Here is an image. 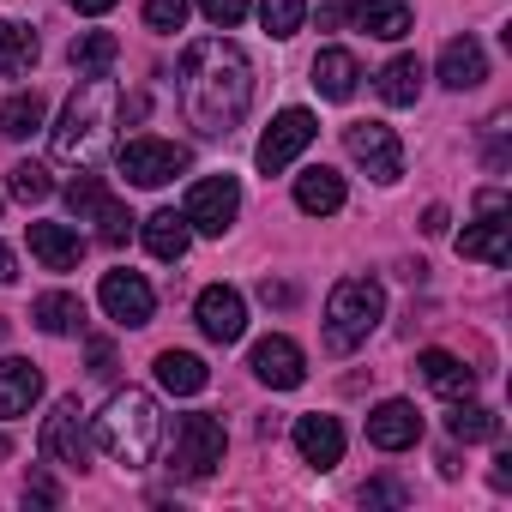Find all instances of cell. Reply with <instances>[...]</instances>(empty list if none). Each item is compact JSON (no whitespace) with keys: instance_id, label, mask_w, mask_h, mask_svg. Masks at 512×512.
<instances>
[{"instance_id":"3","label":"cell","mask_w":512,"mask_h":512,"mask_svg":"<svg viewBox=\"0 0 512 512\" xmlns=\"http://www.w3.org/2000/svg\"><path fill=\"white\" fill-rule=\"evenodd\" d=\"M157 440H163V416H157V404H151L145 392H115V398L103 404V416H97V446H103L115 464L145 470V464L157 458Z\"/></svg>"},{"instance_id":"4","label":"cell","mask_w":512,"mask_h":512,"mask_svg":"<svg viewBox=\"0 0 512 512\" xmlns=\"http://www.w3.org/2000/svg\"><path fill=\"white\" fill-rule=\"evenodd\" d=\"M386 314V290L374 278H344L326 302V350L332 356H350L356 344H368V332L380 326Z\"/></svg>"},{"instance_id":"19","label":"cell","mask_w":512,"mask_h":512,"mask_svg":"<svg viewBox=\"0 0 512 512\" xmlns=\"http://www.w3.org/2000/svg\"><path fill=\"white\" fill-rule=\"evenodd\" d=\"M488 79V55H482V43L476 37H452L446 49H440V85H452V91H476Z\"/></svg>"},{"instance_id":"42","label":"cell","mask_w":512,"mask_h":512,"mask_svg":"<svg viewBox=\"0 0 512 512\" xmlns=\"http://www.w3.org/2000/svg\"><path fill=\"white\" fill-rule=\"evenodd\" d=\"M19 278V260H13V247H0V284H13Z\"/></svg>"},{"instance_id":"5","label":"cell","mask_w":512,"mask_h":512,"mask_svg":"<svg viewBox=\"0 0 512 512\" xmlns=\"http://www.w3.org/2000/svg\"><path fill=\"white\" fill-rule=\"evenodd\" d=\"M223 452H229V434H223L217 416H205V410L181 416V428H175V476L199 482V476H211L223 464Z\"/></svg>"},{"instance_id":"17","label":"cell","mask_w":512,"mask_h":512,"mask_svg":"<svg viewBox=\"0 0 512 512\" xmlns=\"http://www.w3.org/2000/svg\"><path fill=\"white\" fill-rule=\"evenodd\" d=\"M43 392V374L25 356H0V422H19Z\"/></svg>"},{"instance_id":"20","label":"cell","mask_w":512,"mask_h":512,"mask_svg":"<svg viewBox=\"0 0 512 512\" xmlns=\"http://www.w3.org/2000/svg\"><path fill=\"white\" fill-rule=\"evenodd\" d=\"M356 79H362V67H356L350 49H320L314 55V91L326 103H350L356 97Z\"/></svg>"},{"instance_id":"2","label":"cell","mask_w":512,"mask_h":512,"mask_svg":"<svg viewBox=\"0 0 512 512\" xmlns=\"http://www.w3.org/2000/svg\"><path fill=\"white\" fill-rule=\"evenodd\" d=\"M115 115H121V91H115L103 73H91V79L67 97V109H61V121H55V133H49L55 163H67V169H97V163L109 157V145H115Z\"/></svg>"},{"instance_id":"34","label":"cell","mask_w":512,"mask_h":512,"mask_svg":"<svg viewBox=\"0 0 512 512\" xmlns=\"http://www.w3.org/2000/svg\"><path fill=\"white\" fill-rule=\"evenodd\" d=\"M302 19H308V0H260V25L272 37H296Z\"/></svg>"},{"instance_id":"24","label":"cell","mask_w":512,"mask_h":512,"mask_svg":"<svg viewBox=\"0 0 512 512\" xmlns=\"http://www.w3.org/2000/svg\"><path fill=\"white\" fill-rule=\"evenodd\" d=\"M416 374H422L440 398H470V386H476V374H470L452 350H422V356H416Z\"/></svg>"},{"instance_id":"11","label":"cell","mask_w":512,"mask_h":512,"mask_svg":"<svg viewBox=\"0 0 512 512\" xmlns=\"http://www.w3.org/2000/svg\"><path fill=\"white\" fill-rule=\"evenodd\" d=\"M37 452L61 470H85L91 464V440H85V422H79V404L61 398L49 416H43V434H37Z\"/></svg>"},{"instance_id":"30","label":"cell","mask_w":512,"mask_h":512,"mask_svg":"<svg viewBox=\"0 0 512 512\" xmlns=\"http://www.w3.org/2000/svg\"><path fill=\"white\" fill-rule=\"evenodd\" d=\"M115 55H121V37H115V31H85V37L73 43V67H79V73H109Z\"/></svg>"},{"instance_id":"43","label":"cell","mask_w":512,"mask_h":512,"mask_svg":"<svg viewBox=\"0 0 512 512\" xmlns=\"http://www.w3.org/2000/svg\"><path fill=\"white\" fill-rule=\"evenodd\" d=\"M79 13H91V19H103V13H115V0H73Z\"/></svg>"},{"instance_id":"16","label":"cell","mask_w":512,"mask_h":512,"mask_svg":"<svg viewBox=\"0 0 512 512\" xmlns=\"http://www.w3.org/2000/svg\"><path fill=\"white\" fill-rule=\"evenodd\" d=\"M296 452H302V464H314V470H332L338 458H344V428H338V416H296Z\"/></svg>"},{"instance_id":"31","label":"cell","mask_w":512,"mask_h":512,"mask_svg":"<svg viewBox=\"0 0 512 512\" xmlns=\"http://www.w3.org/2000/svg\"><path fill=\"white\" fill-rule=\"evenodd\" d=\"M37 127H43V97L37 91L7 97V109H0V133H7V139H31Z\"/></svg>"},{"instance_id":"9","label":"cell","mask_w":512,"mask_h":512,"mask_svg":"<svg viewBox=\"0 0 512 512\" xmlns=\"http://www.w3.org/2000/svg\"><path fill=\"white\" fill-rule=\"evenodd\" d=\"M187 169V145L175 139H127L121 145V175L133 187H169Z\"/></svg>"},{"instance_id":"13","label":"cell","mask_w":512,"mask_h":512,"mask_svg":"<svg viewBox=\"0 0 512 512\" xmlns=\"http://www.w3.org/2000/svg\"><path fill=\"white\" fill-rule=\"evenodd\" d=\"M97 296H103V314L115 326H151V314H157V296H151V284L139 272H103Z\"/></svg>"},{"instance_id":"36","label":"cell","mask_w":512,"mask_h":512,"mask_svg":"<svg viewBox=\"0 0 512 512\" xmlns=\"http://www.w3.org/2000/svg\"><path fill=\"white\" fill-rule=\"evenodd\" d=\"M199 13L217 25V31H235L247 19V0H199Z\"/></svg>"},{"instance_id":"28","label":"cell","mask_w":512,"mask_h":512,"mask_svg":"<svg viewBox=\"0 0 512 512\" xmlns=\"http://www.w3.org/2000/svg\"><path fill=\"white\" fill-rule=\"evenodd\" d=\"M31 67H37V31L0 19V79H19V73H31Z\"/></svg>"},{"instance_id":"23","label":"cell","mask_w":512,"mask_h":512,"mask_svg":"<svg viewBox=\"0 0 512 512\" xmlns=\"http://www.w3.org/2000/svg\"><path fill=\"white\" fill-rule=\"evenodd\" d=\"M296 205L308 211V217H332V211H344V175L338 169H302V181H296Z\"/></svg>"},{"instance_id":"29","label":"cell","mask_w":512,"mask_h":512,"mask_svg":"<svg viewBox=\"0 0 512 512\" xmlns=\"http://www.w3.org/2000/svg\"><path fill=\"white\" fill-rule=\"evenodd\" d=\"M380 97H386L392 109L416 103V97H422V61H416V55H398V61H386V73H380Z\"/></svg>"},{"instance_id":"40","label":"cell","mask_w":512,"mask_h":512,"mask_svg":"<svg viewBox=\"0 0 512 512\" xmlns=\"http://www.w3.org/2000/svg\"><path fill=\"white\" fill-rule=\"evenodd\" d=\"M25 500H43V506H49V500H55V482H49V476H31V482H25Z\"/></svg>"},{"instance_id":"10","label":"cell","mask_w":512,"mask_h":512,"mask_svg":"<svg viewBox=\"0 0 512 512\" xmlns=\"http://www.w3.org/2000/svg\"><path fill=\"white\" fill-rule=\"evenodd\" d=\"M235 211H241V187H235V175H205V181H193L187 187V229H199V235H223L229 223H235Z\"/></svg>"},{"instance_id":"38","label":"cell","mask_w":512,"mask_h":512,"mask_svg":"<svg viewBox=\"0 0 512 512\" xmlns=\"http://www.w3.org/2000/svg\"><path fill=\"white\" fill-rule=\"evenodd\" d=\"M260 302H272V308H290V302H296V290H290V284H272V278H266V284H260Z\"/></svg>"},{"instance_id":"33","label":"cell","mask_w":512,"mask_h":512,"mask_svg":"<svg viewBox=\"0 0 512 512\" xmlns=\"http://www.w3.org/2000/svg\"><path fill=\"white\" fill-rule=\"evenodd\" d=\"M7 187H13V199H25V205H43V199L55 193V181H49L43 163H13V169H7Z\"/></svg>"},{"instance_id":"37","label":"cell","mask_w":512,"mask_h":512,"mask_svg":"<svg viewBox=\"0 0 512 512\" xmlns=\"http://www.w3.org/2000/svg\"><path fill=\"white\" fill-rule=\"evenodd\" d=\"M362 500H368V506H398V500H404V488H398V482H368V488H362Z\"/></svg>"},{"instance_id":"32","label":"cell","mask_w":512,"mask_h":512,"mask_svg":"<svg viewBox=\"0 0 512 512\" xmlns=\"http://www.w3.org/2000/svg\"><path fill=\"white\" fill-rule=\"evenodd\" d=\"M446 428H452V440L476 446V440H494V434H500V416H494V410H482V404H458V410L446 416Z\"/></svg>"},{"instance_id":"7","label":"cell","mask_w":512,"mask_h":512,"mask_svg":"<svg viewBox=\"0 0 512 512\" xmlns=\"http://www.w3.org/2000/svg\"><path fill=\"white\" fill-rule=\"evenodd\" d=\"M314 139H320V121H314L308 109H284V115L260 133V151H253V163H260L266 175H278V169H290Z\"/></svg>"},{"instance_id":"41","label":"cell","mask_w":512,"mask_h":512,"mask_svg":"<svg viewBox=\"0 0 512 512\" xmlns=\"http://www.w3.org/2000/svg\"><path fill=\"white\" fill-rule=\"evenodd\" d=\"M422 229H428V235H446V205H428V211H422Z\"/></svg>"},{"instance_id":"8","label":"cell","mask_w":512,"mask_h":512,"mask_svg":"<svg viewBox=\"0 0 512 512\" xmlns=\"http://www.w3.org/2000/svg\"><path fill=\"white\" fill-rule=\"evenodd\" d=\"M344 151L374 175V181H398L404 175V145L386 121H350L344 127Z\"/></svg>"},{"instance_id":"6","label":"cell","mask_w":512,"mask_h":512,"mask_svg":"<svg viewBox=\"0 0 512 512\" xmlns=\"http://www.w3.org/2000/svg\"><path fill=\"white\" fill-rule=\"evenodd\" d=\"M67 205H73V217H79V223H97V235H103L109 247H121V241H127V229H133V211H127L121 199H109V187H103L91 169L67 187Z\"/></svg>"},{"instance_id":"15","label":"cell","mask_w":512,"mask_h":512,"mask_svg":"<svg viewBox=\"0 0 512 512\" xmlns=\"http://www.w3.org/2000/svg\"><path fill=\"white\" fill-rule=\"evenodd\" d=\"M368 440H374L380 452H404V446H416V440H422V416H416V404H404V398L374 404V410H368Z\"/></svg>"},{"instance_id":"12","label":"cell","mask_w":512,"mask_h":512,"mask_svg":"<svg viewBox=\"0 0 512 512\" xmlns=\"http://www.w3.org/2000/svg\"><path fill=\"white\" fill-rule=\"evenodd\" d=\"M247 368L260 374L272 392H296V386L308 380V356H302V344H296V338H284V332H272V338H260V344H253Z\"/></svg>"},{"instance_id":"14","label":"cell","mask_w":512,"mask_h":512,"mask_svg":"<svg viewBox=\"0 0 512 512\" xmlns=\"http://www.w3.org/2000/svg\"><path fill=\"white\" fill-rule=\"evenodd\" d=\"M193 314H199V332H205L211 344H235V338L247 332V302H241L229 284H205L199 302H193Z\"/></svg>"},{"instance_id":"25","label":"cell","mask_w":512,"mask_h":512,"mask_svg":"<svg viewBox=\"0 0 512 512\" xmlns=\"http://www.w3.org/2000/svg\"><path fill=\"white\" fill-rule=\"evenodd\" d=\"M157 380H163V392H175V398H193V392H205L211 368H205L193 350H163V356H157Z\"/></svg>"},{"instance_id":"39","label":"cell","mask_w":512,"mask_h":512,"mask_svg":"<svg viewBox=\"0 0 512 512\" xmlns=\"http://www.w3.org/2000/svg\"><path fill=\"white\" fill-rule=\"evenodd\" d=\"M476 205H482V217H506V193H500V187H488Z\"/></svg>"},{"instance_id":"1","label":"cell","mask_w":512,"mask_h":512,"mask_svg":"<svg viewBox=\"0 0 512 512\" xmlns=\"http://www.w3.org/2000/svg\"><path fill=\"white\" fill-rule=\"evenodd\" d=\"M247 103H253V67H247V55L235 43L205 37V43H193L181 55V109L205 139L235 133Z\"/></svg>"},{"instance_id":"26","label":"cell","mask_w":512,"mask_h":512,"mask_svg":"<svg viewBox=\"0 0 512 512\" xmlns=\"http://www.w3.org/2000/svg\"><path fill=\"white\" fill-rule=\"evenodd\" d=\"M31 320H37L49 338H67V332H79V326H85V302H79V296H67V290H49V296H37V302H31Z\"/></svg>"},{"instance_id":"21","label":"cell","mask_w":512,"mask_h":512,"mask_svg":"<svg viewBox=\"0 0 512 512\" xmlns=\"http://www.w3.org/2000/svg\"><path fill=\"white\" fill-rule=\"evenodd\" d=\"M458 253H464V260H482V266H506V260H512V235H506V217H482V223H464V235H458Z\"/></svg>"},{"instance_id":"18","label":"cell","mask_w":512,"mask_h":512,"mask_svg":"<svg viewBox=\"0 0 512 512\" xmlns=\"http://www.w3.org/2000/svg\"><path fill=\"white\" fill-rule=\"evenodd\" d=\"M31 253L43 260V272H73L85 260V241L67 223H31Z\"/></svg>"},{"instance_id":"35","label":"cell","mask_w":512,"mask_h":512,"mask_svg":"<svg viewBox=\"0 0 512 512\" xmlns=\"http://www.w3.org/2000/svg\"><path fill=\"white\" fill-rule=\"evenodd\" d=\"M145 25L163 31V37L181 31V25H187V0H145Z\"/></svg>"},{"instance_id":"22","label":"cell","mask_w":512,"mask_h":512,"mask_svg":"<svg viewBox=\"0 0 512 512\" xmlns=\"http://www.w3.org/2000/svg\"><path fill=\"white\" fill-rule=\"evenodd\" d=\"M350 25L368 31V37H386V43H398V37L416 31V19H410L404 0H362V7H350Z\"/></svg>"},{"instance_id":"27","label":"cell","mask_w":512,"mask_h":512,"mask_svg":"<svg viewBox=\"0 0 512 512\" xmlns=\"http://www.w3.org/2000/svg\"><path fill=\"white\" fill-rule=\"evenodd\" d=\"M187 241H193V229H187L181 211H151V217H145V247L157 253V260H181Z\"/></svg>"}]
</instances>
